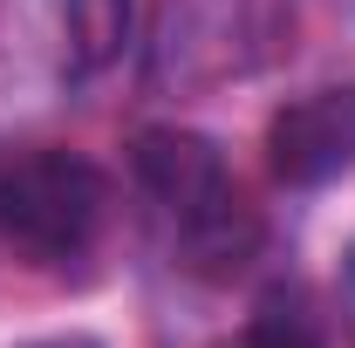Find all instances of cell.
Listing matches in <instances>:
<instances>
[{"label":"cell","mask_w":355,"mask_h":348,"mask_svg":"<svg viewBox=\"0 0 355 348\" xmlns=\"http://www.w3.org/2000/svg\"><path fill=\"white\" fill-rule=\"evenodd\" d=\"M273 35H280L273 0H171V14H164V76L191 82L205 48H219L212 82L239 76V69H253V55L239 42H273Z\"/></svg>","instance_id":"277c9868"},{"label":"cell","mask_w":355,"mask_h":348,"mask_svg":"<svg viewBox=\"0 0 355 348\" xmlns=\"http://www.w3.org/2000/svg\"><path fill=\"white\" fill-rule=\"evenodd\" d=\"M130 171L144 184V198L164 218V239L184 273L198 280H232L246 273V260L260 253V218L239 198V184L225 171V157L198 130L178 123H150L130 143Z\"/></svg>","instance_id":"6da1fadb"},{"label":"cell","mask_w":355,"mask_h":348,"mask_svg":"<svg viewBox=\"0 0 355 348\" xmlns=\"http://www.w3.org/2000/svg\"><path fill=\"white\" fill-rule=\"evenodd\" d=\"M266 164L294 191L355 177V82L349 89H314L301 103H287L266 123Z\"/></svg>","instance_id":"3957f363"},{"label":"cell","mask_w":355,"mask_h":348,"mask_svg":"<svg viewBox=\"0 0 355 348\" xmlns=\"http://www.w3.org/2000/svg\"><path fill=\"white\" fill-rule=\"evenodd\" d=\"M219 348H321V335H314V321L301 314V307H260L232 342H219Z\"/></svg>","instance_id":"8992f818"},{"label":"cell","mask_w":355,"mask_h":348,"mask_svg":"<svg viewBox=\"0 0 355 348\" xmlns=\"http://www.w3.org/2000/svg\"><path fill=\"white\" fill-rule=\"evenodd\" d=\"M110 218V177L76 150L0 143V239L42 266H69Z\"/></svg>","instance_id":"7a4b0ae2"},{"label":"cell","mask_w":355,"mask_h":348,"mask_svg":"<svg viewBox=\"0 0 355 348\" xmlns=\"http://www.w3.org/2000/svg\"><path fill=\"white\" fill-rule=\"evenodd\" d=\"M28 348H96V342H83V335H62V342H28Z\"/></svg>","instance_id":"52a82bcc"},{"label":"cell","mask_w":355,"mask_h":348,"mask_svg":"<svg viewBox=\"0 0 355 348\" xmlns=\"http://www.w3.org/2000/svg\"><path fill=\"white\" fill-rule=\"evenodd\" d=\"M130 28V0H62V35H69V62L96 69L110 62Z\"/></svg>","instance_id":"5b68a950"}]
</instances>
